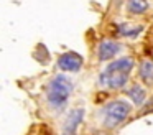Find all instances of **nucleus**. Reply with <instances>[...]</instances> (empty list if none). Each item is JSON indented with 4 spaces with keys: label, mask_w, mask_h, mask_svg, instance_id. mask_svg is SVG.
Instances as JSON below:
<instances>
[{
    "label": "nucleus",
    "mask_w": 153,
    "mask_h": 135,
    "mask_svg": "<svg viewBox=\"0 0 153 135\" xmlns=\"http://www.w3.org/2000/svg\"><path fill=\"white\" fill-rule=\"evenodd\" d=\"M71 92H73V82L66 76H56L50 81L46 89L48 104L53 109H61L68 102Z\"/></svg>",
    "instance_id": "obj_2"
},
{
    "label": "nucleus",
    "mask_w": 153,
    "mask_h": 135,
    "mask_svg": "<svg viewBox=\"0 0 153 135\" xmlns=\"http://www.w3.org/2000/svg\"><path fill=\"white\" fill-rule=\"evenodd\" d=\"M146 8H148L146 0H128L127 2V10H128V13H133V15H142L146 12Z\"/></svg>",
    "instance_id": "obj_8"
},
{
    "label": "nucleus",
    "mask_w": 153,
    "mask_h": 135,
    "mask_svg": "<svg viewBox=\"0 0 153 135\" xmlns=\"http://www.w3.org/2000/svg\"><path fill=\"white\" fill-rule=\"evenodd\" d=\"M117 30L122 36H127V38H137L140 33L143 31L142 25H135V23H120L117 25Z\"/></svg>",
    "instance_id": "obj_7"
},
{
    "label": "nucleus",
    "mask_w": 153,
    "mask_h": 135,
    "mask_svg": "<svg viewBox=\"0 0 153 135\" xmlns=\"http://www.w3.org/2000/svg\"><path fill=\"white\" fill-rule=\"evenodd\" d=\"M127 94L130 95V99H132L135 104H142L143 99H145V89H143L142 86L135 84V86H132V87L127 91Z\"/></svg>",
    "instance_id": "obj_9"
},
{
    "label": "nucleus",
    "mask_w": 153,
    "mask_h": 135,
    "mask_svg": "<svg viewBox=\"0 0 153 135\" xmlns=\"http://www.w3.org/2000/svg\"><path fill=\"white\" fill-rule=\"evenodd\" d=\"M120 48H122L120 43L112 41V40H104L97 46V56H99L100 61H107V59H112L119 53Z\"/></svg>",
    "instance_id": "obj_6"
},
{
    "label": "nucleus",
    "mask_w": 153,
    "mask_h": 135,
    "mask_svg": "<svg viewBox=\"0 0 153 135\" xmlns=\"http://www.w3.org/2000/svg\"><path fill=\"white\" fill-rule=\"evenodd\" d=\"M82 117H84V109H73L68 114L66 122L63 125V135H76L77 127L82 122Z\"/></svg>",
    "instance_id": "obj_5"
},
{
    "label": "nucleus",
    "mask_w": 153,
    "mask_h": 135,
    "mask_svg": "<svg viewBox=\"0 0 153 135\" xmlns=\"http://www.w3.org/2000/svg\"><path fill=\"white\" fill-rule=\"evenodd\" d=\"M142 112H153V99H150L148 104H146L145 107L142 109Z\"/></svg>",
    "instance_id": "obj_11"
},
{
    "label": "nucleus",
    "mask_w": 153,
    "mask_h": 135,
    "mask_svg": "<svg viewBox=\"0 0 153 135\" xmlns=\"http://www.w3.org/2000/svg\"><path fill=\"white\" fill-rule=\"evenodd\" d=\"M58 66H59V69H63V71L76 72L82 68V56H79L74 51H68V53H64V54L59 56Z\"/></svg>",
    "instance_id": "obj_4"
},
{
    "label": "nucleus",
    "mask_w": 153,
    "mask_h": 135,
    "mask_svg": "<svg viewBox=\"0 0 153 135\" xmlns=\"http://www.w3.org/2000/svg\"><path fill=\"white\" fill-rule=\"evenodd\" d=\"M132 58H120L117 61L110 63L99 78V84L107 89H122L128 82V74L133 69Z\"/></svg>",
    "instance_id": "obj_1"
},
{
    "label": "nucleus",
    "mask_w": 153,
    "mask_h": 135,
    "mask_svg": "<svg viewBox=\"0 0 153 135\" xmlns=\"http://www.w3.org/2000/svg\"><path fill=\"white\" fill-rule=\"evenodd\" d=\"M140 78L146 82H153V63L143 61L140 64Z\"/></svg>",
    "instance_id": "obj_10"
},
{
    "label": "nucleus",
    "mask_w": 153,
    "mask_h": 135,
    "mask_svg": "<svg viewBox=\"0 0 153 135\" xmlns=\"http://www.w3.org/2000/svg\"><path fill=\"white\" fill-rule=\"evenodd\" d=\"M132 105L125 101H112L104 107V125L105 127H117L128 117Z\"/></svg>",
    "instance_id": "obj_3"
}]
</instances>
